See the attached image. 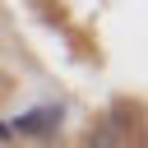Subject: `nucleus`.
I'll return each mask as SVG.
<instances>
[{
  "label": "nucleus",
  "mask_w": 148,
  "mask_h": 148,
  "mask_svg": "<svg viewBox=\"0 0 148 148\" xmlns=\"http://www.w3.org/2000/svg\"><path fill=\"white\" fill-rule=\"evenodd\" d=\"M83 143L88 148H125V134L106 120V116H97L92 125H88V134H83Z\"/></svg>",
  "instance_id": "obj_2"
},
{
  "label": "nucleus",
  "mask_w": 148,
  "mask_h": 148,
  "mask_svg": "<svg viewBox=\"0 0 148 148\" xmlns=\"http://www.w3.org/2000/svg\"><path fill=\"white\" fill-rule=\"evenodd\" d=\"M60 120H65V111L60 106H32V111H23L14 125H9V134H28V139H51L56 130H60Z\"/></svg>",
  "instance_id": "obj_1"
},
{
  "label": "nucleus",
  "mask_w": 148,
  "mask_h": 148,
  "mask_svg": "<svg viewBox=\"0 0 148 148\" xmlns=\"http://www.w3.org/2000/svg\"><path fill=\"white\" fill-rule=\"evenodd\" d=\"M0 139H9V125H0Z\"/></svg>",
  "instance_id": "obj_3"
}]
</instances>
